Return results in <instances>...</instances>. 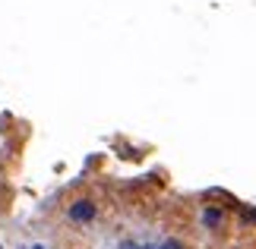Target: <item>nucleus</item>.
Returning <instances> with one entry per match:
<instances>
[{
  "mask_svg": "<svg viewBox=\"0 0 256 249\" xmlns=\"http://www.w3.org/2000/svg\"><path fill=\"white\" fill-rule=\"evenodd\" d=\"M222 221H224V215L218 212V208H206L202 212V224L206 227H222Z\"/></svg>",
  "mask_w": 256,
  "mask_h": 249,
  "instance_id": "obj_2",
  "label": "nucleus"
},
{
  "mask_svg": "<svg viewBox=\"0 0 256 249\" xmlns=\"http://www.w3.org/2000/svg\"><path fill=\"white\" fill-rule=\"evenodd\" d=\"M120 249H140V246H136V243H130V240H124V243H120Z\"/></svg>",
  "mask_w": 256,
  "mask_h": 249,
  "instance_id": "obj_4",
  "label": "nucleus"
},
{
  "mask_svg": "<svg viewBox=\"0 0 256 249\" xmlns=\"http://www.w3.org/2000/svg\"><path fill=\"white\" fill-rule=\"evenodd\" d=\"M95 218V202L92 199H76L70 205V221L73 224H88Z\"/></svg>",
  "mask_w": 256,
  "mask_h": 249,
  "instance_id": "obj_1",
  "label": "nucleus"
},
{
  "mask_svg": "<svg viewBox=\"0 0 256 249\" xmlns=\"http://www.w3.org/2000/svg\"><path fill=\"white\" fill-rule=\"evenodd\" d=\"M35 249H42V246H35Z\"/></svg>",
  "mask_w": 256,
  "mask_h": 249,
  "instance_id": "obj_5",
  "label": "nucleus"
},
{
  "mask_svg": "<svg viewBox=\"0 0 256 249\" xmlns=\"http://www.w3.org/2000/svg\"><path fill=\"white\" fill-rule=\"evenodd\" d=\"M158 249H184V246H180V243H177V240H164V243H162Z\"/></svg>",
  "mask_w": 256,
  "mask_h": 249,
  "instance_id": "obj_3",
  "label": "nucleus"
}]
</instances>
